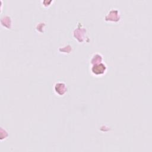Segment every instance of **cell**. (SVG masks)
Here are the masks:
<instances>
[{
    "mask_svg": "<svg viewBox=\"0 0 152 152\" xmlns=\"http://www.w3.org/2000/svg\"><path fill=\"white\" fill-rule=\"evenodd\" d=\"M106 66L103 64H98L92 68V72L96 75L103 74L106 71Z\"/></svg>",
    "mask_w": 152,
    "mask_h": 152,
    "instance_id": "1",
    "label": "cell"
}]
</instances>
